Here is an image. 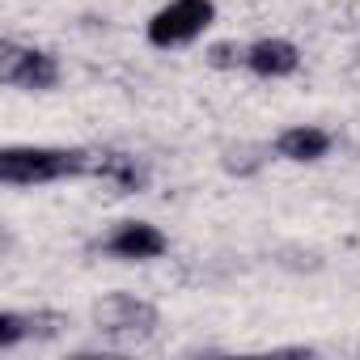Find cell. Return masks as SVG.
I'll return each instance as SVG.
<instances>
[{"mask_svg": "<svg viewBox=\"0 0 360 360\" xmlns=\"http://www.w3.org/2000/svg\"><path fill=\"white\" fill-rule=\"evenodd\" d=\"M204 60H208L212 68H221V72H229V68H238V64H246V47H238L233 39H225V43H212V47L204 51Z\"/></svg>", "mask_w": 360, "mask_h": 360, "instance_id": "cell-11", "label": "cell"}, {"mask_svg": "<svg viewBox=\"0 0 360 360\" xmlns=\"http://www.w3.org/2000/svg\"><path fill=\"white\" fill-rule=\"evenodd\" d=\"M212 22H217L212 0H169L148 22V43L153 47H183V43L200 39Z\"/></svg>", "mask_w": 360, "mask_h": 360, "instance_id": "cell-4", "label": "cell"}, {"mask_svg": "<svg viewBox=\"0 0 360 360\" xmlns=\"http://www.w3.org/2000/svg\"><path fill=\"white\" fill-rule=\"evenodd\" d=\"M297 64H301V51H297L288 39H259V43L246 47V68H250L255 77H267V81L292 77Z\"/></svg>", "mask_w": 360, "mask_h": 360, "instance_id": "cell-7", "label": "cell"}, {"mask_svg": "<svg viewBox=\"0 0 360 360\" xmlns=\"http://www.w3.org/2000/svg\"><path fill=\"white\" fill-rule=\"evenodd\" d=\"M263 153L267 148H259V144H233V148H225V169L246 178V174H255L263 165Z\"/></svg>", "mask_w": 360, "mask_h": 360, "instance_id": "cell-10", "label": "cell"}, {"mask_svg": "<svg viewBox=\"0 0 360 360\" xmlns=\"http://www.w3.org/2000/svg\"><path fill=\"white\" fill-rule=\"evenodd\" d=\"M165 233L157 229V225H148V221H123L106 242H102V250L110 255V259H123V263H148V259H161L165 255Z\"/></svg>", "mask_w": 360, "mask_h": 360, "instance_id": "cell-6", "label": "cell"}, {"mask_svg": "<svg viewBox=\"0 0 360 360\" xmlns=\"http://www.w3.org/2000/svg\"><path fill=\"white\" fill-rule=\"evenodd\" d=\"M0 81L26 94H51L60 85V60L43 47H22L5 39L0 43Z\"/></svg>", "mask_w": 360, "mask_h": 360, "instance_id": "cell-3", "label": "cell"}, {"mask_svg": "<svg viewBox=\"0 0 360 360\" xmlns=\"http://www.w3.org/2000/svg\"><path fill=\"white\" fill-rule=\"evenodd\" d=\"M157 322H161L157 305L144 301V297H136V292H106L102 301H94V326H98V335H106L119 347L153 339Z\"/></svg>", "mask_w": 360, "mask_h": 360, "instance_id": "cell-2", "label": "cell"}, {"mask_svg": "<svg viewBox=\"0 0 360 360\" xmlns=\"http://www.w3.org/2000/svg\"><path fill=\"white\" fill-rule=\"evenodd\" d=\"M343 18H347V30H360V0H352Z\"/></svg>", "mask_w": 360, "mask_h": 360, "instance_id": "cell-13", "label": "cell"}, {"mask_svg": "<svg viewBox=\"0 0 360 360\" xmlns=\"http://www.w3.org/2000/svg\"><path fill=\"white\" fill-rule=\"evenodd\" d=\"M89 174V148H51V144H9L0 153V183L39 187L60 178Z\"/></svg>", "mask_w": 360, "mask_h": 360, "instance_id": "cell-1", "label": "cell"}, {"mask_svg": "<svg viewBox=\"0 0 360 360\" xmlns=\"http://www.w3.org/2000/svg\"><path fill=\"white\" fill-rule=\"evenodd\" d=\"M89 174L98 183H106L115 195H136L148 187V169L140 157L131 153H119V148H102V153H89Z\"/></svg>", "mask_w": 360, "mask_h": 360, "instance_id": "cell-5", "label": "cell"}, {"mask_svg": "<svg viewBox=\"0 0 360 360\" xmlns=\"http://www.w3.org/2000/svg\"><path fill=\"white\" fill-rule=\"evenodd\" d=\"M22 339H30V326H26V314H18V309H5L0 314V347H18Z\"/></svg>", "mask_w": 360, "mask_h": 360, "instance_id": "cell-12", "label": "cell"}, {"mask_svg": "<svg viewBox=\"0 0 360 360\" xmlns=\"http://www.w3.org/2000/svg\"><path fill=\"white\" fill-rule=\"evenodd\" d=\"M26 326H30V339H56V335H64L72 322H68V314H60V309H34V314H26Z\"/></svg>", "mask_w": 360, "mask_h": 360, "instance_id": "cell-9", "label": "cell"}, {"mask_svg": "<svg viewBox=\"0 0 360 360\" xmlns=\"http://www.w3.org/2000/svg\"><path fill=\"white\" fill-rule=\"evenodd\" d=\"M330 153V131H322V127H284L280 136H276V157H284V161H297V165H314V161H322Z\"/></svg>", "mask_w": 360, "mask_h": 360, "instance_id": "cell-8", "label": "cell"}]
</instances>
